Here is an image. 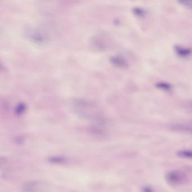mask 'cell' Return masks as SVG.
<instances>
[{"label": "cell", "mask_w": 192, "mask_h": 192, "mask_svg": "<svg viewBox=\"0 0 192 192\" xmlns=\"http://www.w3.org/2000/svg\"><path fill=\"white\" fill-rule=\"evenodd\" d=\"M170 127L174 131L192 134V124H172Z\"/></svg>", "instance_id": "7a4b0ae2"}, {"label": "cell", "mask_w": 192, "mask_h": 192, "mask_svg": "<svg viewBox=\"0 0 192 192\" xmlns=\"http://www.w3.org/2000/svg\"><path fill=\"white\" fill-rule=\"evenodd\" d=\"M187 179L186 174L183 171L175 169L169 171L166 175L167 182L171 185L176 186L185 183Z\"/></svg>", "instance_id": "6da1fadb"}, {"label": "cell", "mask_w": 192, "mask_h": 192, "mask_svg": "<svg viewBox=\"0 0 192 192\" xmlns=\"http://www.w3.org/2000/svg\"><path fill=\"white\" fill-rule=\"evenodd\" d=\"M176 50V51H178V53H179V55H182V56H186V55L190 54V51L189 50L184 49L183 48H181L180 47H177Z\"/></svg>", "instance_id": "277c9868"}, {"label": "cell", "mask_w": 192, "mask_h": 192, "mask_svg": "<svg viewBox=\"0 0 192 192\" xmlns=\"http://www.w3.org/2000/svg\"><path fill=\"white\" fill-rule=\"evenodd\" d=\"M178 157L181 158L192 159V150H181L177 153Z\"/></svg>", "instance_id": "3957f363"}]
</instances>
